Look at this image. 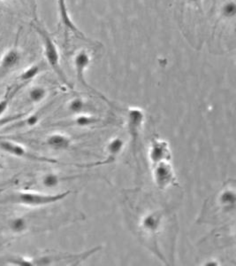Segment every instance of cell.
<instances>
[{
    "instance_id": "obj_9",
    "label": "cell",
    "mask_w": 236,
    "mask_h": 266,
    "mask_svg": "<svg viewBox=\"0 0 236 266\" xmlns=\"http://www.w3.org/2000/svg\"><path fill=\"white\" fill-rule=\"evenodd\" d=\"M21 53L16 47L7 49L0 59V82L20 63Z\"/></svg>"
},
{
    "instance_id": "obj_11",
    "label": "cell",
    "mask_w": 236,
    "mask_h": 266,
    "mask_svg": "<svg viewBox=\"0 0 236 266\" xmlns=\"http://www.w3.org/2000/svg\"><path fill=\"white\" fill-rule=\"evenodd\" d=\"M58 6H59V16H60V20H61V23H62L63 25L65 26L66 30L73 32V33L75 34L76 36H77L80 39L88 41L89 39L86 38L85 36L76 28V25L74 24L72 20H71V18L69 16L68 11H67V7H66V0H58Z\"/></svg>"
},
{
    "instance_id": "obj_25",
    "label": "cell",
    "mask_w": 236,
    "mask_h": 266,
    "mask_svg": "<svg viewBox=\"0 0 236 266\" xmlns=\"http://www.w3.org/2000/svg\"><path fill=\"white\" fill-rule=\"evenodd\" d=\"M1 1H9V0H1Z\"/></svg>"
},
{
    "instance_id": "obj_19",
    "label": "cell",
    "mask_w": 236,
    "mask_h": 266,
    "mask_svg": "<svg viewBox=\"0 0 236 266\" xmlns=\"http://www.w3.org/2000/svg\"><path fill=\"white\" fill-rule=\"evenodd\" d=\"M9 229L12 231V233L20 234L23 233L29 228V222L25 217L22 216H16L13 217L9 221Z\"/></svg>"
},
{
    "instance_id": "obj_13",
    "label": "cell",
    "mask_w": 236,
    "mask_h": 266,
    "mask_svg": "<svg viewBox=\"0 0 236 266\" xmlns=\"http://www.w3.org/2000/svg\"><path fill=\"white\" fill-rule=\"evenodd\" d=\"M41 119V114L34 113L30 116H24L20 119L17 120L15 122L8 124L3 128V131H12V130H20L24 128H30V127L36 126L39 123Z\"/></svg>"
},
{
    "instance_id": "obj_7",
    "label": "cell",
    "mask_w": 236,
    "mask_h": 266,
    "mask_svg": "<svg viewBox=\"0 0 236 266\" xmlns=\"http://www.w3.org/2000/svg\"><path fill=\"white\" fill-rule=\"evenodd\" d=\"M89 62H90V55L86 51V49H83V50L80 51L77 53L76 58H75V66H76L77 80H78L79 83H82V85L89 91V93H93L96 96L99 97L100 99H102L105 102L111 106L112 102L106 97L104 96L101 93H99L98 91H96L94 88L89 86V83L86 82L84 73H85L86 69L89 66Z\"/></svg>"
},
{
    "instance_id": "obj_4",
    "label": "cell",
    "mask_w": 236,
    "mask_h": 266,
    "mask_svg": "<svg viewBox=\"0 0 236 266\" xmlns=\"http://www.w3.org/2000/svg\"><path fill=\"white\" fill-rule=\"evenodd\" d=\"M35 30L42 40L43 54L45 57L47 63L51 66V69L54 71V73L56 74L63 83L66 84V86H68L69 88H72V85L69 83L66 74L64 73L61 65H60L59 50H58V47H57L54 40L53 39V37L43 27L36 25Z\"/></svg>"
},
{
    "instance_id": "obj_24",
    "label": "cell",
    "mask_w": 236,
    "mask_h": 266,
    "mask_svg": "<svg viewBox=\"0 0 236 266\" xmlns=\"http://www.w3.org/2000/svg\"><path fill=\"white\" fill-rule=\"evenodd\" d=\"M11 99L12 97L7 96L5 97L2 100H0V118L2 117L4 114L6 113L9 104H10Z\"/></svg>"
},
{
    "instance_id": "obj_10",
    "label": "cell",
    "mask_w": 236,
    "mask_h": 266,
    "mask_svg": "<svg viewBox=\"0 0 236 266\" xmlns=\"http://www.w3.org/2000/svg\"><path fill=\"white\" fill-rule=\"evenodd\" d=\"M149 158L151 160L152 165L164 162L171 161L172 153H171L169 144L166 140L155 138L151 141V146L149 150Z\"/></svg>"
},
{
    "instance_id": "obj_22",
    "label": "cell",
    "mask_w": 236,
    "mask_h": 266,
    "mask_svg": "<svg viewBox=\"0 0 236 266\" xmlns=\"http://www.w3.org/2000/svg\"><path fill=\"white\" fill-rule=\"evenodd\" d=\"M84 106H85V104L82 101V99L76 98V99H73L69 102L67 107L72 113L80 114V112H82L84 108Z\"/></svg>"
},
{
    "instance_id": "obj_26",
    "label": "cell",
    "mask_w": 236,
    "mask_h": 266,
    "mask_svg": "<svg viewBox=\"0 0 236 266\" xmlns=\"http://www.w3.org/2000/svg\"><path fill=\"white\" fill-rule=\"evenodd\" d=\"M0 167H1V161H0Z\"/></svg>"
},
{
    "instance_id": "obj_2",
    "label": "cell",
    "mask_w": 236,
    "mask_h": 266,
    "mask_svg": "<svg viewBox=\"0 0 236 266\" xmlns=\"http://www.w3.org/2000/svg\"><path fill=\"white\" fill-rule=\"evenodd\" d=\"M175 16L187 42L196 50H200L208 37V21L203 0H178Z\"/></svg>"
},
{
    "instance_id": "obj_5",
    "label": "cell",
    "mask_w": 236,
    "mask_h": 266,
    "mask_svg": "<svg viewBox=\"0 0 236 266\" xmlns=\"http://www.w3.org/2000/svg\"><path fill=\"white\" fill-rule=\"evenodd\" d=\"M0 150L13 157L21 158V159L30 160V161L39 162V163H60L58 160L41 157L32 153L29 150H27L26 147H24L22 145L12 140H0Z\"/></svg>"
},
{
    "instance_id": "obj_12",
    "label": "cell",
    "mask_w": 236,
    "mask_h": 266,
    "mask_svg": "<svg viewBox=\"0 0 236 266\" xmlns=\"http://www.w3.org/2000/svg\"><path fill=\"white\" fill-rule=\"evenodd\" d=\"M162 219V214L159 211H154L147 214L141 219V228L147 234H156L159 229Z\"/></svg>"
},
{
    "instance_id": "obj_8",
    "label": "cell",
    "mask_w": 236,
    "mask_h": 266,
    "mask_svg": "<svg viewBox=\"0 0 236 266\" xmlns=\"http://www.w3.org/2000/svg\"><path fill=\"white\" fill-rule=\"evenodd\" d=\"M145 114L140 108L131 107L127 113V123L129 135L131 137L132 146L134 151V157L136 159L137 156V141L141 132V127L145 123Z\"/></svg>"
},
{
    "instance_id": "obj_14",
    "label": "cell",
    "mask_w": 236,
    "mask_h": 266,
    "mask_svg": "<svg viewBox=\"0 0 236 266\" xmlns=\"http://www.w3.org/2000/svg\"><path fill=\"white\" fill-rule=\"evenodd\" d=\"M46 145L53 150H66L71 146V139L66 134L54 133L46 139Z\"/></svg>"
},
{
    "instance_id": "obj_18",
    "label": "cell",
    "mask_w": 236,
    "mask_h": 266,
    "mask_svg": "<svg viewBox=\"0 0 236 266\" xmlns=\"http://www.w3.org/2000/svg\"><path fill=\"white\" fill-rule=\"evenodd\" d=\"M41 71H42L41 66L35 64V65L27 68L26 70L20 74L18 78L20 80V83L27 84V83L31 82L32 80L35 79L41 73Z\"/></svg>"
},
{
    "instance_id": "obj_17",
    "label": "cell",
    "mask_w": 236,
    "mask_h": 266,
    "mask_svg": "<svg viewBox=\"0 0 236 266\" xmlns=\"http://www.w3.org/2000/svg\"><path fill=\"white\" fill-rule=\"evenodd\" d=\"M47 93H48V91L45 87L42 86V85H35V86L31 87L29 91L28 99L32 103L38 104L45 100Z\"/></svg>"
},
{
    "instance_id": "obj_3",
    "label": "cell",
    "mask_w": 236,
    "mask_h": 266,
    "mask_svg": "<svg viewBox=\"0 0 236 266\" xmlns=\"http://www.w3.org/2000/svg\"><path fill=\"white\" fill-rule=\"evenodd\" d=\"M70 191H66L62 193H42L36 192H25L20 191L16 193H11L7 196L0 199L1 204H17L28 207H41L53 204L60 201L66 199L70 194Z\"/></svg>"
},
{
    "instance_id": "obj_15",
    "label": "cell",
    "mask_w": 236,
    "mask_h": 266,
    "mask_svg": "<svg viewBox=\"0 0 236 266\" xmlns=\"http://www.w3.org/2000/svg\"><path fill=\"white\" fill-rule=\"evenodd\" d=\"M219 203L224 210H234L235 208V189L232 186H226L219 194Z\"/></svg>"
},
{
    "instance_id": "obj_21",
    "label": "cell",
    "mask_w": 236,
    "mask_h": 266,
    "mask_svg": "<svg viewBox=\"0 0 236 266\" xmlns=\"http://www.w3.org/2000/svg\"><path fill=\"white\" fill-rule=\"evenodd\" d=\"M62 180V178H60L54 173H47L42 178V184L46 188H54Z\"/></svg>"
},
{
    "instance_id": "obj_20",
    "label": "cell",
    "mask_w": 236,
    "mask_h": 266,
    "mask_svg": "<svg viewBox=\"0 0 236 266\" xmlns=\"http://www.w3.org/2000/svg\"><path fill=\"white\" fill-rule=\"evenodd\" d=\"M101 119H99L98 117H92V116H87V115H79L77 117L73 120L71 125H76L79 127L91 126L93 124L100 123Z\"/></svg>"
},
{
    "instance_id": "obj_1",
    "label": "cell",
    "mask_w": 236,
    "mask_h": 266,
    "mask_svg": "<svg viewBox=\"0 0 236 266\" xmlns=\"http://www.w3.org/2000/svg\"><path fill=\"white\" fill-rule=\"evenodd\" d=\"M209 47L216 54L235 48V0H213Z\"/></svg>"
},
{
    "instance_id": "obj_6",
    "label": "cell",
    "mask_w": 236,
    "mask_h": 266,
    "mask_svg": "<svg viewBox=\"0 0 236 266\" xmlns=\"http://www.w3.org/2000/svg\"><path fill=\"white\" fill-rule=\"evenodd\" d=\"M153 180L159 189H167L168 187L177 185L174 168L170 161H164L152 165Z\"/></svg>"
},
{
    "instance_id": "obj_16",
    "label": "cell",
    "mask_w": 236,
    "mask_h": 266,
    "mask_svg": "<svg viewBox=\"0 0 236 266\" xmlns=\"http://www.w3.org/2000/svg\"><path fill=\"white\" fill-rule=\"evenodd\" d=\"M123 147H124V141L120 138H113L112 140L109 141L107 146H106L108 157L105 160L109 163H113L119 153L122 152Z\"/></svg>"
},
{
    "instance_id": "obj_23",
    "label": "cell",
    "mask_w": 236,
    "mask_h": 266,
    "mask_svg": "<svg viewBox=\"0 0 236 266\" xmlns=\"http://www.w3.org/2000/svg\"><path fill=\"white\" fill-rule=\"evenodd\" d=\"M26 116L25 113L15 114V115H12V116H8V117H1L0 118V130H2L3 128L10 124V123L15 122L17 120L20 119L21 117Z\"/></svg>"
}]
</instances>
